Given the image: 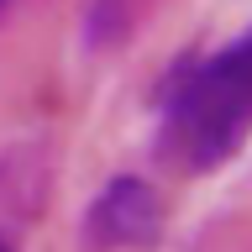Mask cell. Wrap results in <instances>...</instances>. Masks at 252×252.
Returning a JSON list of instances; mask_svg holds the SVG:
<instances>
[{
	"label": "cell",
	"instance_id": "cell-1",
	"mask_svg": "<svg viewBox=\"0 0 252 252\" xmlns=\"http://www.w3.org/2000/svg\"><path fill=\"white\" fill-rule=\"evenodd\" d=\"M252 142V27L194 58L163 90L158 153L184 173H216Z\"/></svg>",
	"mask_w": 252,
	"mask_h": 252
},
{
	"label": "cell",
	"instance_id": "cell-2",
	"mask_svg": "<svg viewBox=\"0 0 252 252\" xmlns=\"http://www.w3.org/2000/svg\"><path fill=\"white\" fill-rule=\"evenodd\" d=\"M163 220H168L163 216V194L137 173H121L90 200L84 236L94 247H153L163 236Z\"/></svg>",
	"mask_w": 252,
	"mask_h": 252
},
{
	"label": "cell",
	"instance_id": "cell-3",
	"mask_svg": "<svg viewBox=\"0 0 252 252\" xmlns=\"http://www.w3.org/2000/svg\"><path fill=\"white\" fill-rule=\"evenodd\" d=\"M5 5H11V0H0V11H5Z\"/></svg>",
	"mask_w": 252,
	"mask_h": 252
},
{
	"label": "cell",
	"instance_id": "cell-4",
	"mask_svg": "<svg viewBox=\"0 0 252 252\" xmlns=\"http://www.w3.org/2000/svg\"><path fill=\"white\" fill-rule=\"evenodd\" d=\"M0 252H11V247H5V242H0Z\"/></svg>",
	"mask_w": 252,
	"mask_h": 252
}]
</instances>
